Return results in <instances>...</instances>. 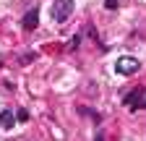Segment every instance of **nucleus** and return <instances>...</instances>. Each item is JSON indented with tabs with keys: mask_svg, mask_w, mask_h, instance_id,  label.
<instances>
[{
	"mask_svg": "<svg viewBox=\"0 0 146 141\" xmlns=\"http://www.w3.org/2000/svg\"><path fill=\"white\" fill-rule=\"evenodd\" d=\"M143 94V89H136V92H131V94H128L125 97V104H128V107H136V104H138V97Z\"/></svg>",
	"mask_w": 146,
	"mask_h": 141,
	"instance_id": "obj_5",
	"label": "nucleus"
},
{
	"mask_svg": "<svg viewBox=\"0 0 146 141\" xmlns=\"http://www.w3.org/2000/svg\"><path fill=\"white\" fill-rule=\"evenodd\" d=\"M138 68H141L138 58H131V55H123V58L115 60V70H117L120 76H131V73H136Z\"/></svg>",
	"mask_w": 146,
	"mask_h": 141,
	"instance_id": "obj_2",
	"label": "nucleus"
},
{
	"mask_svg": "<svg viewBox=\"0 0 146 141\" xmlns=\"http://www.w3.org/2000/svg\"><path fill=\"white\" fill-rule=\"evenodd\" d=\"M50 13H52V21L65 24L70 16H73V0H52Z\"/></svg>",
	"mask_w": 146,
	"mask_h": 141,
	"instance_id": "obj_1",
	"label": "nucleus"
},
{
	"mask_svg": "<svg viewBox=\"0 0 146 141\" xmlns=\"http://www.w3.org/2000/svg\"><path fill=\"white\" fill-rule=\"evenodd\" d=\"M104 8L107 11H115L117 8V0H104Z\"/></svg>",
	"mask_w": 146,
	"mask_h": 141,
	"instance_id": "obj_7",
	"label": "nucleus"
},
{
	"mask_svg": "<svg viewBox=\"0 0 146 141\" xmlns=\"http://www.w3.org/2000/svg\"><path fill=\"white\" fill-rule=\"evenodd\" d=\"M16 118H18V123H26V120H29V112H26V110H18Z\"/></svg>",
	"mask_w": 146,
	"mask_h": 141,
	"instance_id": "obj_6",
	"label": "nucleus"
},
{
	"mask_svg": "<svg viewBox=\"0 0 146 141\" xmlns=\"http://www.w3.org/2000/svg\"><path fill=\"white\" fill-rule=\"evenodd\" d=\"M36 16H39V13H36L34 8L26 11V16H24V29H26V31H34V29H36V24H39V19H36Z\"/></svg>",
	"mask_w": 146,
	"mask_h": 141,
	"instance_id": "obj_3",
	"label": "nucleus"
},
{
	"mask_svg": "<svg viewBox=\"0 0 146 141\" xmlns=\"http://www.w3.org/2000/svg\"><path fill=\"white\" fill-rule=\"evenodd\" d=\"M13 123H16V115H13L11 110H0V128H5V131H8Z\"/></svg>",
	"mask_w": 146,
	"mask_h": 141,
	"instance_id": "obj_4",
	"label": "nucleus"
}]
</instances>
